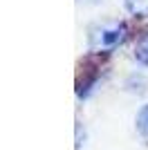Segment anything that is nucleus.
Returning <instances> with one entry per match:
<instances>
[{
    "instance_id": "nucleus-4",
    "label": "nucleus",
    "mask_w": 148,
    "mask_h": 150,
    "mask_svg": "<svg viewBox=\"0 0 148 150\" xmlns=\"http://www.w3.org/2000/svg\"><path fill=\"white\" fill-rule=\"evenodd\" d=\"M135 128H137V132H139L144 139H148V103L139 108L137 119H135Z\"/></svg>"
},
{
    "instance_id": "nucleus-5",
    "label": "nucleus",
    "mask_w": 148,
    "mask_h": 150,
    "mask_svg": "<svg viewBox=\"0 0 148 150\" xmlns=\"http://www.w3.org/2000/svg\"><path fill=\"white\" fill-rule=\"evenodd\" d=\"M88 2H99V0H88Z\"/></svg>"
},
{
    "instance_id": "nucleus-3",
    "label": "nucleus",
    "mask_w": 148,
    "mask_h": 150,
    "mask_svg": "<svg viewBox=\"0 0 148 150\" xmlns=\"http://www.w3.org/2000/svg\"><path fill=\"white\" fill-rule=\"evenodd\" d=\"M123 7L132 16H148V0H123Z\"/></svg>"
},
{
    "instance_id": "nucleus-2",
    "label": "nucleus",
    "mask_w": 148,
    "mask_h": 150,
    "mask_svg": "<svg viewBox=\"0 0 148 150\" xmlns=\"http://www.w3.org/2000/svg\"><path fill=\"white\" fill-rule=\"evenodd\" d=\"M135 58H137V63H142L144 67H148V31L137 40V45H135Z\"/></svg>"
},
{
    "instance_id": "nucleus-1",
    "label": "nucleus",
    "mask_w": 148,
    "mask_h": 150,
    "mask_svg": "<svg viewBox=\"0 0 148 150\" xmlns=\"http://www.w3.org/2000/svg\"><path fill=\"white\" fill-rule=\"evenodd\" d=\"M126 38V27L117 20H103L90 27L88 31V47L92 52H110Z\"/></svg>"
}]
</instances>
